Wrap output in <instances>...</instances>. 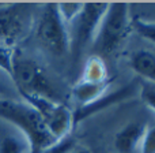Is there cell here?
Listing matches in <instances>:
<instances>
[{
    "label": "cell",
    "instance_id": "cell-1",
    "mask_svg": "<svg viewBox=\"0 0 155 153\" xmlns=\"http://www.w3.org/2000/svg\"><path fill=\"white\" fill-rule=\"evenodd\" d=\"M132 32V14L129 3L109 2L93 41L97 56H110L120 51Z\"/></svg>",
    "mask_w": 155,
    "mask_h": 153
},
{
    "label": "cell",
    "instance_id": "cell-2",
    "mask_svg": "<svg viewBox=\"0 0 155 153\" xmlns=\"http://www.w3.org/2000/svg\"><path fill=\"white\" fill-rule=\"evenodd\" d=\"M0 119L12 124L29 140L31 153H41L57 142L33 107L14 99H0Z\"/></svg>",
    "mask_w": 155,
    "mask_h": 153
},
{
    "label": "cell",
    "instance_id": "cell-3",
    "mask_svg": "<svg viewBox=\"0 0 155 153\" xmlns=\"http://www.w3.org/2000/svg\"><path fill=\"white\" fill-rule=\"evenodd\" d=\"M11 79L18 89L19 94L41 96L61 103L54 82L48 75L45 68L41 66V63L33 57L16 52Z\"/></svg>",
    "mask_w": 155,
    "mask_h": 153
},
{
    "label": "cell",
    "instance_id": "cell-4",
    "mask_svg": "<svg viewBox=\"0 0 155 153\" xmlns=\"http://www.w3.org/2000/svg\"><path fill=\"white\" fill-rule=\"evenodd\" d=\"M35 21V37L40 45L56 57L67 56L70 54V33L57 3H44Z\"/></svg>",
    "mask_w": 155,
    "mask_h": 153
},
{
    "label": "cell",
    "instance_id": "cell-5",
    "mask_svg": "<svg viewBox=\"0 0 155 153\" xmlns=\"http://www.w3.org/2000/svg\"><path fill=\"white\" fill-rule=\"evenodd\" d=\"M109 2H83L80 14L68 25L70 54L78 63L88 45H91Z\"/></svg>",
    "mask_w": 155,
    "mask_h": 153
},
{
    "label": "cell",
    "instance_id": "cell-6",
    "mask_svg": "<svg viewBox=\"0 0 155 153\" xmlns=\"http://www.w3.org/2000/svg\"><path fill=\"white\" fill-rule=\"evenodd\" d=\"M34 3H3L0 4V45L15 48L34 26L37 18Z\"/></svg>",
    "mask_w": 155,
    "mask_h": 153
},
{
    "label": "cell",
    "instance_id": "cell-7",
    "mask_svg": "<svg viewBox=\"0 0 155 153\" xmlns=\"http://www.w3.org/2000/svg\"><path fill=\"white\" fill-rule=\"evenodd\" d=\"M25 103L33 107L44 120L46 129L49 130L56 141L71 135L72 127L75 126L74 111L64 103L53 101L46 97L33 96V94H21Z\"/></svg>",
    "mask_w": 155,
    "mask_h": 153
},
{
    "label": "cell",
    "instance_id": "cell-8",
    "mask_svg": "<svg viewBox=\"0 0 155 153\" xmlns=\"http://www.w3.org/2000/svg\"><path fill=\"white\" fill-rule=\"evenodd\" d=\"M147 124L144 122H131L121 127L114 135V149L117 153H134L139 149Z\"/></svg>",
    "mask_w": 155,
    "mask_h": 153
},
{
    "label": "cell",
    "instance_id": "cell-9",
    "mask_svg": "<svg viewBox=\"0 0 155 153\" xmlns=\"http://www.w3.org/2000/svg\"><path fill=\"white\" fill-rule=\"evenodd\" d=\"M110 85H112V79L97 83L78 79L71 89V96H72L74 101L79 105V108H84L94 104L106 93H109Z\"/></svg>",
    "mask_w": 155,
    "mask_h": 153
},
{
    "label": "cell",
    "instance_id": "cell-10",
    "mask_svg": "<svg viewBox=\"0 0 155 153\" xmlns=\"http://www.w3.org/2000/svg\"><path fill=\"white\" fill-rule=\"evenodd\" d=\"M0 153H31L30 142L16 127L0 119Z\"/></svg>",
    "mask_w": 155,
    "mask_h": 153
},
{
    "label": "cell",
    "instance_id": "cell-11",
    "mask_svg": "<svg viewBox=\"0 0 155 153\" xmlns=\"http://www.w3.org/2000/svg\"><path fill=\"white\" fill-rule=\"evenodd\" d=\"M129 66L146 82L155 85V54L150 49H137L129 56Z\"/></svg>",
    "mask_w": 155,
    "mask_h": 153
},
{
    "label": "cell",
    "instance_id": "cell-12",
    "mask_svg": "<svg viewBox=\"0 0 155 153\" xmlns=\"http://www.w3.org/2000/svg\"><path fill=\"white\" fill-rule=\"evenodd\" d=\"M79 79L94 83L110 81L109 71H107V67L105 64V60L101 56H97V55L90 56L83 64L82 75Z\"/></svg>",
    "mask_w": 155,
    "mask_h": 153
},
{
    "label": "cell",
    "instance_id": "cell-13",
    "mask_svg": "<svg viewBox=\"0 0 155 153\" xmlns=\"http://www.w3.org/2000/svg\"><path fill=\"white\" fill-rule=\"evenodd\" d=\"M132 30H135L140 37L155 44V22L154 21L140 18V16H132Z\"/></svg>",
    "mask_w": 155,
    "mask_h": 153
},
{
    "label": "cell",
    "instance_id": "cell-14",
    "mask_svg": "<svg viewBox=\"0 0 155 153\" xmlns=\"http://www.w3.org/2000/svg\"><path fill=\"white\" fill-rule=\"evenodd\" d=\"M57 8L64 22L70 25L80 14L83 8V2H60L57 3Z\"/></svg>",
    "mask_w": 155,
    "mask_h": 153
},
{
    "label": "cell",
    "instance_id": "cell-15",
    "mask_svg": "<svg viewBox=\"0 0 155 153\" xmlns=\"http://www.w3.org/2000/svg\"><path fill=\"white\" fill-rule=\"evenodd\" d=\"M15 48L5 45H0V70L4 74H7L11 78L14 67V59H15Z\"/></svg>",
    "mask_w": 155,
    "mask_h": 153
},
{
    "label": "cell",
    "instance_id": "cell-16",
    "mask_svg": "<svg viewBox=\"0 0 155 153\" xmlns=\"http://www.w3.org/2000/svg\"><path fill=\"white\" fill-rule=\"evenodd\" d=\"M76 148H78L76 140L72 135H68V137L54 142L53 145H51L41 153H72Z\"/></svg>",
    "mask_w": 155,
    "mask_h": 153
},
{
    "label": "cell",
    "instance_id": "cell-17",
    "mask_svg": "<svg viewBox=\"0 0 155 153\" xmlns=\"http://www.w3.org/2000/svg\"><path fill=\"white\" fill-rule=\"evenodd\" d=\"M140 99L143 100L146 105L155 112V85L148 82H143L140 85Z\"/></svg>",
    "mask_w": 155,
    "mask_h": 153
},
{
    "label": "cell",
    "instance_id": "cell-18",
    "mask_svg": "<svg viewBox=\"0 0 155 153\" xmlns=\"http://www.w3.org/2000/svg\"><path fill=\"white\" fill-rule=\"evenodd\" d=\"M139 149L140 153H155V124L147 127Z\"/></svg>",
    "mask_w": 155,
    "mask_h": 153
},
{
    "label": "cell",
    "instance_id": "cell-19",
    "mask_svg": "<svg viewBox=\"0 0 155 153\" xmlns=\"http://www.w3.org/2000/svg\"><path fill=\"white\" fill-rule=\"evenodd\" d=\"M0 99H11V90L5 83L0 81Z\"/></svg>",
    "mask_w": 155,
    "mask_h": 153
},
{
    "label": "cell",
    "instance_id": "cell-20",
    "mask_svg": "<svg viewBox=\"0 0 155 153\" xmlns=\"http://www.w3.org/2000/svg\"><path fill=\"white\" fill-rule=\"evenodd\" d=\"M72 153H91V151L90 149H87V148H79V146H78Z\"/></svg>",
    "mask_w": 155,
    "mask_h": 153
},
{
    "label": "cell",
    "instance_id": "cell-21",
    "mask_svg": "<svg viewBox=\"0 0 155 153\" xmlns=\"http://www.w3.org/2000/svg\"><path fill=\"white\" fill-rule=\"evenodd\" d=\"M154 22H155V21H154Z\"/></svg>",
    "mask_w": 155,
    "mask_h": 153
}]
</instances>
